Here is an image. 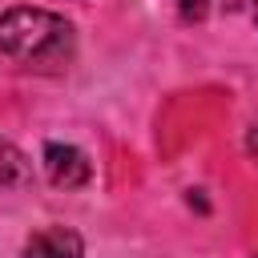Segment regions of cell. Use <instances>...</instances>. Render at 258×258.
I'll return each instance as SVG.
<instances>
[{"label":"cell","instance_id":"6da1fadb","mask_svg":"<svg viewBox=\"0 0 258 258\" xmlns=\"http://www.w3.org/2000/svg\"><path fill=\"white\" fill-rule=\"evenodd\" d=\"M73 44H77L73 24L56 12L24 8V4L0 12V52L8 60L48 69V64H64L73 56Z\"/></svg>","mask_w":258,"mask_h":258},{"label":"cell","instance_id":"7a4b0ae2","mask_svg":"<svg viewBox=\"0 0 258 258\" xmlns=\"http://www.w3.org/2000/svg\"><path fill=\"white\" fill-rule=\"evenodd\" d=\"M40 161H44V177H48L56 189H81V185H89V177H93V165H89V157H85L77 145L48 141L44 153H40Z\"/></svg>","mask_w":258,"mask_h":258},{"label":"cell","instance_id":"3957f363","mask_svg":"<svg viewBox=\"0 0 258 258\" xmlns=\"http://www.w3.org/2000/svg\"><path fill=\"white\" fill-rule=\"evenodd\" d=\"M81 254H85V242H81L77 230H69V226H44V230H36L24 242L20 258H81Z\"/></svg>","mask_w":258,"mask_h":258},{"label":"cell","instance_id":"277c9868","mask_svg":"<svg viewBox=\"0 0 258 258\" xmlns=\"http://www.w3.org/2000/svg\"><path fill=\"white\" fill-rule=\"evenodd\" d=\"M32 181V161L0 137V189H16V185H28Z\"/></svg>","mask_w":258,"mask_h":258},{"label":"cell","instance_id":"5b68a950","mask_svg":"<svg viewBox=\"0 0 258 258\" xmlns=\"http://www.w3.org/2000/svg\"><path fill=\"white\" fill-rule=\"evenodd\" d=\"M177 4L185 16H206V8H210V0H177Z\"/></svg>","mask_w":258,"mask_h":258},{"label":"cell","instance_id":"8992f818","mask_svg":"<svg viewBox=\"0 0 258 258\" xmlns=\"http://www.w3.org/2000/svg\"><path fill=\"white\" fill-rule=\"evenodd\" d=\"M246 149H250V157L258 161V129H250V133H246Z\"/></svg>","mask_w":258,"mask_h":258},{"label":"cell","instance_id":"52a82bcc","mask_svg":"<svg viewBox=\"0 0 258 258\" xmlns=\"http://www.w3.org/2000/svg\"><path fill=\"white\" fill-rule=\"evenodd\" d=\"M254 16H258V0H254Z\"/></svg>","mask_w":258,"mask_h":258}]
</instances>
